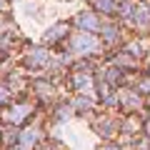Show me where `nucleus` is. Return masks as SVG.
Returning <instances> with one entry per match:
<instances>
[{
  "mask_svg": "<svg viewBox=\"0 0 150 150\" xmlns=\"http://www.w3.org/2000/svg\"><path fill=\"white\" fill-rule=\"evenodd\" d=\"M73 48H75V53H88V50L95 48V38H90V35H75Z\"/></svg>",
  "mask_w": 150,
  "mask_h": 150,
  "instance_id": "nucleus-1",
  "label": "nucleus"
},
{
  "mask_svg": "<svg viewBox=\"0 0 150 150\" xmlns=\"http://www.w3.org/2000/svg\"><path fill=\"white\" fill-rule=\"evenodd\" d=\"M25 112H28V108H25V105L10 108V112H8V120H10V123H20V120L25 118Z\"/></svg>",
  "mask_w": 150,
  "mask_h": 150,
  "instance_id": "nucleus-2",
  "label": "nucleus"
},
{
  "mask_svg": "<svg viewBox=\"0 0 150 150\" xmlns=\"http://www.w3.org/2000/svg\"><path fill=\"white\" fill-rule=\"evenodd\" d=\"M10 150H23V148H10Z\"/></svg>",
  "mask_w": 150,
  "mask_h": 150,
  "instance_id": "nucleus-5",
  "label": "nucleus"
},
{
  "mask_svg": "<svg viewBox=\"0 0 150 150\" xmlns=\"http://www.w3.org/2000/svg\"><path fill=\"white\" fill-rule=\"evenodd\" d=\"M35 140H38V130H25V133H23V143L25 145L35 143Z\"/></svg>",
  "mask_w": 150,
  "mask_h": 150,
  "instance_id": "nucleus-3",
  "label": "nucleus"
},
{
  "mask_svg": "<svg viewBox=\"0 0 150 150\" xmlns=\"http://www.w3.org/2000/svg\"><path fill=\"white\" fill-rule=\"evenodd\" d=\"M80 25H85V28H95V18H90V13H83Z\"/></svg>",
  "mask_w": 150,
  "mask_h": 150,
  "instance_id": "nucleus-4",
  "label": "nucleus"
}]
</instances>
